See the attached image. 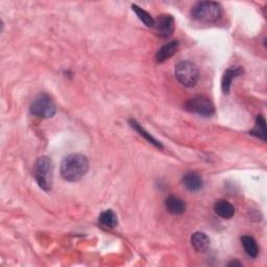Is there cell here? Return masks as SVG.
<instances>
[{"mask_svg": "<svg viewBox=\"0 0 267 267\" xmlns=\"http://www.w3.org/2000/svg\"><path fill=\"white\" fill-rule=\"evenodd\" d=\"M30 114L40 118H51L56 115L57 109L52 99L47 94H40L30 105Z\"/></svg>", "mask_w": 267, "mask_h": 267, "instance_id": "cell-5", "label": "cell"}, {"mask_svg": "<svg viewBox=\"0 0 267 267\" xmlns=\"http://www.w3.org/2000/svg\"><path fill=\"white\" fill-rule=\"evenodd\" d=\"M191 245L197 253H205L210 246V238L205 233L196 232L191 237Z\"/></svg>", "mask_w": 267, "mask_h": 267, "instance_id": "cell-8", "label": "cell"}, {"mask_svg": "<svg viewBox=\"0 0 267 267\" xmlns=\"http://www.w3.org/2000/svg\"><path fill=\"white\" fill-rule=\"evenodd\" d=\"M222 6L215 2H199L191 10L193 19L202 23H214L222 17Z\"/></svg>", "mask_w": 267, "mask_h": 267, "instance_id": "cell-2", "label": "cell"}, {"mask_svg": "<svg viewBox=\"0 0 267 267\" xmlns=\"http://www.w3.org/2000/svg\"><path fill=\"white\" fill-rule=\"evenodd\" d=\"M34 176L36 182L42 190L49 192L52 188L54 164L49 156H40L34 167Z\"/></svg>", "mask_w": 267, "mask_h": 267, "instance_id": "cell-3", "label": "cell"}, {"mask_svg": "<svg viewBox=\"0 0 267 267\" xmlns=\"http://www.w3.org/2000/svg\"><path fill=\"white\" fill-rule=\"evenodd\" d=\"M175 74L177 80L185 87L191 88L194 87L198 82V69L189 61H182L176 65Z\"/></svg>", "mask_w": 267, "mask_h": 267, "instance_id": "cell-4", "label": "cell"}, {"mask_svg": "<svg viewBox=\"0 0 267 267\" xmlns=\"http://www.w3.org/2000/svg\"><path fill=\"white\" fill-rule=\"evenodd\" d=\"M179 46H180L179 41H171L165 44L158 50V52L155 54V61L158 63L165 62L178 51Z\"/></svg>", "mask_w": 267, "mask_h": 267, "instance_id": "cell-9", "label": "cell"}, {"mask_svg": "<svg viewBox=\"0 0 267 267\" xmlns=\"http://www.w3.org/2000/svg\"><path fill=\"white\" fill-rule=\"evenodd\" d=\"M242 74H243V68L241 66L230 67L229 69H227L222 81V89L224 93H229L234 78H236Z\"/></svg>", "mask_w": 267, "mask_h": 267, "instance_id": "cell-11", "label": "cell"}, {"mask_svg": "<svg viewBox=\"0 0 267 267\" xmlns=\"http://www.w3.org/2000/svg\"><path fill=\"white\" fill-rule=\"evenodd\" d=\"M166 209L174 215H181L186 211V203L178 196L171 195L165 200Z\"/></svg>", "mask_w": 267, "mask_h": 267, "instance_id": "cell-12", "label": "cell"}, {"mask_svg": "<svg viewBox=\"0 0 267 267\" xmlns=\"http://www.w3.org/2000/svg\"><path fill=\"white\" fill-rule=\"evenodd\" d=\"M133 11L136 13L137 17L139 18L140 21H142L146 26L148 27H153L154 24V19L151 17V15L149 13H147L146 11H144L143 9H141L140 7H138L137 5H133L132 6Z\"/></svg>", "mask_w": 267, "mask_h": 267, "instance_id": "cell-18", "label": "cell"}, {"mask_svg": "<svg viewBox=\"0 0 267 267\" xmlns=\"http://www.w3.org/2000/svg\"><path fill=\"white\" fill-rule=\"evenodd\" d=\"M186 109L189 112L195 113L199 116L210 117L215 113L213 102L206 96L197 95L186 102Z\"/></svg>", "mask_w": 267, "mask_h": 267, "instance_id": "cell-6", "label": "cell"}, {"mask_svg": "<svg viewBox=\"0 0 267 267\" xmlns=\"http://www.w3.org/2000/svg\"><path fill=\"white\" fill-rule=\"evenodd\" d=\"M241 266V263L237 262V261H232L231 263H229V266Z\"/></svg>", "mask_w": 267, "mask_h": 267, "instance_id": "cell-19", "label": "cell"}, {"mask_svg": "<svg viewBox=\"0 0 267 267\" xmlns=\"http://www.w3.org/2000/svg\"><path fill=\"white\" fill-rule=\"evenodd\" d=\"M89 160L83 153H71L61 163V176L67 182L82 180L89 170Z\"/></svg>", "mask_w": 267, "mask_h": 267, "instance_id": "cell-1", "label": "cell"}, {"mask_svg": "<svg viewBox=\"0 0 267 267\" xmlns=\"http://www.w3.org/2000/svg\"><path fill=\"white\" fill-rule=\"evenodd\" d=\"M250 135L256 136L259 139L266 141V121L262 115H258L256 118V123L254 129L249 132Z\"/></svg>", "mask_w": 267, "mask_h": 267, "instance_id": "cell-16", "label": "cell"}, {"mask_svg": "<svg viewBox=\"0 0 267 267\" xmlns=\"http://www.w3.org/2000/svg\"><path fill=\"white\" fill-rule=\"evenodd\" d=\"M183 184L188 190L195 192L201 189L203 182L201 177L197 175L196 172H187L183 177Z\"/></svg>", "mask_w": 267, "mask_h": 267, "instance_id": "cell-10", "label": "cell"}, {"mask_svg": "<svg viewBox=\"0 0 267 267\" xmlns=\"http://www.w3.org/2000/svg\"><path fill=\"white\" fill-rule=\"evenodd\" d=\"M99 224L106 229H113L118 225L117 215L112 210H105L99 215Z\"/></svg>", "mask_w": 267, "mask_h": 267, "instance_id": "cell-14", "label": "cell"}, {"mask_svg": "<svg viewBox=\"0 0 267 267\" xmlns=\"http://www.w3.org/2000/svg\"><path fill=\"white\" fill-rule=\"evenodd\" d=\"M130 124H131V127H132L135 131H137L141 136L144 137V138L148 141L149 143H151L152 145H154L155 147H158V148H163V145H162V143L160 142V141H158L156 139H154L149 133H147L142 127H141V125H140L137 121H135V120H130Z\"/></svg>", "mask_w": 267, "mask_h": 267, "instance_id": "cell-17", "label": "cell"}, {"mask_svg": "<svg viewBox=\"0 0 267 267\" xmlns=\"http://www.w3.org/2000/svg\"><path fill=\"white\" fill-rule=\"evenodd\" d=\"M214 211L215 213L221 216L223 218H226V219H230L234 216L235 214V208L234 206L232 205L231 202H229L228 200H218L215 205H214Z\"/></svg>", "mask_w": 267, "mask_h": 267, "instance_id": "cell-13", "label": "cell"}, {"mask_svg": "<svg viewBox=\"0 0 267 267\" xmlns=\"http://www.w3.org/2000/svg\"><path fill=\"white\" fill-rule=\"evenodd\" d=\"M153 27L160 37L168 38L175 31L176 22L171 15H160L158 18L154 20Z\"/></svg>", "mask_w": 267, "mask_h": 267, "instance_id": "cell-7", "label": "cell"}, {"mask_svg": "<svg viewBox=\"0 0 267 267\" xmlns=\"http://www.w3.org/2000/svg\"><path fill=\"white\" fill-rule=\"evenodd\" d=\"M241 243L247 256H249L250 258H257L259 254V247L256 240L253 237L243 236L241 238Z\"/></svg>", "mask_w": 267, "mask_h": 267, "instance_id": "cell-15", "label": "cell"}]
</instances>
